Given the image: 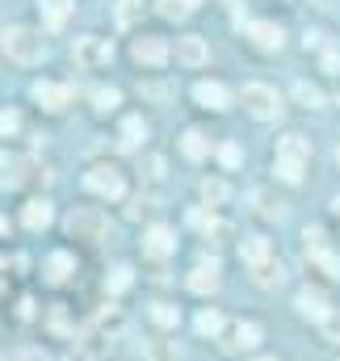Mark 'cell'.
Segmentation results:
<instances>
[{"label":"cell","mask_w":340,"mask_h":361,"mask_svg":"<svg viewBox=\"0 0 340 361\" xmlns=\"http://www.w3.org/2000/svg\"><path fill=\"white\" fill-rule=\"evenodd\" d=\"M0 51H4L13 63L30 68V63H38V59L47 55V42H42V34L30 30V25H8V30L0 34Z\"/></svg>","instance_id":"obj_1"},{"label":"cell","mask_w":340,"mask_h":361,"mask_svg":"<svg viewBox=\"0 0 340 361\" xmlns=\"http://www.w3.org/2000/svg\"><path fill=\"white\" fill-rule=\"evenodd\" d=\"M240 105H244L253 118H260V122H269V118H277V114H281V101H277V92L269 89V85H244Z\"/></svg>","instance_id":"obj_2"},{"label":"cell","mask_w":340,"mask_h":361,"mask_svg":"<svg viewBox=\"0 0 340 361\" xmlns=\"http://www.w3.org/2000/svg\"><path fill=\"white\" fill-rule=\"evenodd\" d=\"M85 189H92L97 197H122V189H126V180L118 169H109V164H97V169H88L85 173Z\"/></svg>","instance_id":"obj_3"},{"label":"cell","mask_w":340,"mask_h":361,"mask_svg":"<svg viewBox=\"0 0 340 361\" xmlns=\"http://www.w3.org/2000/svg\"><path fill=\"white\" fill-rule=\"evenodd\" d=\"M72 59H76V68H101V63H109V59H114V47H109L105 38L88 34V38H76Z\"/></svg>","instance_id":"obj_4"},{"label":"cell","mask_w":340,"mask_h":361,"mask_svg":"<svg viewBox=\"0 0 340 361\" xmlns=\"http://www.w3.org/2000/svg\"><path fill=\"white\" fill-rule=\"evenodd\" d=\"M68 231H72L76 240H105L109 223H105V214H97V210H72Z\"/></svg>","instance_id":"obj_5"},{"label":"cell","mask_w":340,"mask_h":361,"mask_svg":"<svg viewBox=\"0 0 340 361\" xmlns=\"http://www.w3.org/2000/svg\"><path fill=\"white\" fill-rule=\"evenodd\" d=\"M130 55H135L139 63H147V68H160V63L169 59V42H164V38H156V34H143V38H135Z\"/></svg>","instance_id":"obj_6"},{"label":"cell","mask_w":340,"mask_h":361,"mask_svg":"<svg viewBox=\"0 0 340 361\" xmlns=\"http://www.w3.org/2000/svg\"><path fill=\"white\" fill-rule=\"evenodd\" d=\"M294 307H298V315H307V319H315V324H324V319L332 315V307H328V294H324V290H298Z\"/></svg>","instance_id":"obj_7"},{"label":"cell","mask_w":340,"mask_h":361,"mask_svg":"<svg viewBox=\"0 0 340 361\" xmlns=\"http://www.w3.org/2000/svg\"><path fill=\"white\" fill-rule=\"evenodd\" d=\"M30 92H34V101H38L42 109H51V114H59V109L72 101V89H68V85H51V80H38Z\"/></svg>","instance_id":"obj_8"},{"label":"cell","mask_w":340,"mask_h":361,"mask_svg":"<svg viewBox=\"0 0 340 361\" xmlns=\"http://www.w3.org/2000/svg\"><path fill=\"white\" fill-rule=\"evenodd\" d=\"M244 34L253 38L256 51H281V25H273V21H248Z\"/></svg>","instance_id":"obj_9"},{"label":"cell","mask_w":340,"mask_h":361,"mask_svg":"<svg viewBox=\"0 0 340 361\" xmlns=\"http://www.w3.org/2000/svg\"><path fill=\"white\" fill-rule=\"evenodd\" d=\"M176 59H181L185 68H202V63L210 59V47H206V38H198V34L181 38V42H176Z\"/></svg>","instance_id":"obj_10"},{"label":"cell","mask_w":340,"mask_h":361,"mask_svg":"<svg viewBox=\"0 0 340 361\" xmlns=\"http://www.w3.org/2000/svg\"><path fill=\"white\" fill-rule=\"evenodd\" d=\"M172 248H176V240H172L169 227H160V223H156V227H147V235H143V252H147V257L164 261Z\"/></svg>","instance_id":"obj_11"},{"label":"cell","mask_w":340,"mask_h":361,"mask_svg":"<svg viewBox=\"0 0 340 361\" xmlns=\"http://www.w3.org/2000/svg\"><path fill=\"white\" fill-rule=\"evenodd\" d=\"M240 257H244V265H248V269H256V265L273 261V248H269V240H265V235H244V240H240Z\"/></svg>","instance_id":"obj_12"},{"label":"cell","mask_w":340,"mask_h":361,"mask_svg":"<svg viewBox=\"0 0 340 361\" xmlns=\"http://www.w3.org/2000/svg\"><path fill=\"white\" fill-rule=\"evenodd\" d=\"M189 290L193 294H214L219 290V261H202L198 269L189 273Z\"/></svg>","instance_id":"obj_13"},{"label":"cell","mask_w":340,"mask_h":361,"mask_svg":"<svg viewBox=\"0 0 340 361\" xmlns=\"http://www.w3.org/2000/svg\"><path fill=\"white\" fill-rule=\"evenodd\" d=\"M193 97H198V105H206V109H227V105H231V92L223 89L219 80H202V85L193 89Z\"/></svg>","instance_id":"obj_14"},{"label":"cell","mask_w":340,"mask_h":361,"mask_svg":"<svg viewBox=\"0 0 340 361\" xmlns=\"http://www.w3.org/2000/svg\"><path fill=\"white\" fill-rule=\"evenodd\" d=\"M311 156V143L303 139V135H286V139H277V160H294V164H303Z\"/></svg>","instance_id":"obj_15"},{"label":"cell","mask_w":340,"mask_h":361,"mask_svg":"<svg viewBox=\"0 0 340 361\" xmlns=\"http://www.w3.org/2000/svg\"><path fill=\"white\" fill-rule=\"evenodd\" d=\"M51 219H55V210H51V202H38V197H34V202H25V210H21V223H25L30 231H38V227H47Z\"/></svg>","instance_id":"obj_16"},{"label":"cell","mask_w":340,"mask_h":361,"mask_svg":"<svg viewBox=\"0 0 340 361\" xmlns=\"http://www.w3.org/2000/svg\"><path fill=\"white\" fill-rule=\"evenodd\" d=\"M34 4H38L42 21H47L51 30H59V25L68 21V13H72V0H34Z\"/></svg>","instance_id":"obj_17"},{"label":"cell","mask_w":340,"mask_h":361,"mask_svg":"<svg viewBox=\"0 0 340 361\" xmlns=\"http://www.w3.org/2000/svg\"><path fill=\"white\" fill-rule=\"evenodd\" d=\"M256 345H260V324H236L227 349H256Z\"/></svg>","instance_id":"obj_18"},{"label":"cell","mask_w":340,"mask_h":361,"mask_svg":"<svg viewBox=\"0 0 340 361\" xmlns=\"http://www.w3.org/2000/svg\"><path fill=\"white\" fill-rule=\"evenodd\" d=\"M143 139H147V126H143V118H126V122H122V152H135Z\"/></svg>","instance_id":"obj_19"},{"label":"cell","mask_w":340,"mask_h":361,"mask_svg":"<svg viewBox=\"0 0 340 361\" xmlns=\"http://www.w3.org/2000/svg\"><path fill=\"white\" fill-rule=\"evenodd\" d=\"M181 152H185L189 160H206V156H210V143H206V135H202V130H185Z\"/></svg>","instance_id":"obj_20"},{"label":"cell","mask_w":340,"mask_h":361,"mask_svg":"<svg viewBox=\"0 0 340 361\" xmlns=\"http://www.w3.org/2000/svg\"><path fill=\"white\" fill-rule=\"evenodd\" d=\"M193 324H198V332H202V336H219V332H223V315H219L214 307L198 311V319H193Z\"/></svg>","instance_id":"obj_21"},{"label":"cell","mask_w":340,"mask_h":361,"mask_svg":"<svg viewBox=\"0 0 340 361\" xmlns=\"http://www.w3.org/2000/svg\"><path fill=\"white\" fill-rule=\"evenodd\" d=\"M72 269H76V261H72L68 252H55V257L47 261V277H51V281H63Z\"/></svg>","instance_id":"obj_22"},{"label":"cell","mask_w":340,"mask_h":361,"mask_svg":"<svg viewBox=\"0 0 340 361\" xmlns=\"http://www.w3.org/2000/svg\"><path fill=\"white\" fill-rule=\"evenodd\" d=\"M227 193H231V189H227V180H202V197H206V206H223V202H227Z\"/></svg>","instance_id":"obj_23"},{"label":"cell","mask_w":340,"mask_h":361,"mask_svg":"<svg viewBox=\"0 0 340 361\" xmlns=\"http://www.w3.org/2000/svg\"><path fill=\"white\" fill-rule=\"evenodd\" d=\"M253 202H256V210H260L265 219H281V214H286V202H273V197H269L265 189H256Z\"/></svg>","instance_id":"obj_24"},{"label":"cell","mask_w":340,"mask_h":361,"mask_svg":"<svg viewBox=\"0 0 340 361\" xmlns=\"http://www.w3.org/2000/svg\"><path fill=\"white\" fill-rule=\"evenodd\" d=\"M256 286H265V290H273V286H281V265H273V261H265V265H256L253 269Z\"/></svg>","instance_id":"obj_25"},{"label":"cell","mask_w":340,"mask_h":361,"mask_svg":"<svg viewBox=\"0 0 340 361\" xmlns=\"http://www.w3.org/2000/svg\"><path fill=\"white\" fill-rule=\"evenodd\" d=\"M294 101L307 105V109H315V105H324V92L315 89V85H307V80H298V85H294Z\"/></svg>","instance_id":"obj_26"},{"label":"cell","mask_w":340,"mask_h":361,"mask_svg":"<svg viewBox=\"0 0 340 361\" xmlns=\"http://www.w3.org/2000/svg\"><path fill=\"white\" fill-rule=\"evenodd\" d=\"M193 4H198V0H160V13L172 17V21H181V17H189V13H193Z\"/></svg>","instance_id":"obj_27"},{"label":"cell","mask_w":340,"mask_h":361,"mask_svg":"<svg viewBox=\"0 0 340 361\" xmlns=\"http://www.w3.org/2000/svg\"><path fill=\"white\" fill-rule=\"evenodd\" d=\"M152 319H156L160 328H176V324H181V311L169 307V302H156V307H152Z\"/></svg>","instance_id":"obj_28"},{"label":"cell","mask_w":340,"mask_h":361,"mask_svg":"<svg viewBox=\"0 0 340 361\" xmlns=\"http://www.w3.org/2000/svg\"><path fill=\"white\" fill-rule=\"evenodd\" d=\"M277 180H286V185H298L303 180V164H294V160H277Z\"/></svg>","instance_id":"obj_29"},{"label":"cell","mask_w":340,"mask_h":361,"mask_svg":"<svg viewBox=\"0 0 340 361\" xmlns=\"http://www.w3.org/2000/svg\"><path fill=\"white\" fill-rule=\"evenodd\" d=\"M311 265H320V269L328 273V277H340V261L328 252V248H320V252H311Z\"/></svg>","instance_id":"obj_30"},{"label":"cell","mask_w":340,"mask_h":361,"mask_svg":"<svg viewBox=\"0 0 340 361\" xmlns=\"http://www.w3.org/2000/svg\"><path fill=\"white\" fill-rule=\"evenodd\" d=\"M114 105H118V89H97L92 92V109H97V114H109Z\"/></svg>","instance_id":"obj_31"},{"label":"cell","mask_w":340,"mask_h":361,"mask_svg":"<svg viewBox=\"0 0 340 361\" xmlns=\"http://www.w3.org/2000/svg\"><path fill=\"white\" fill-rule=\"evenodd\" d=\"M219 160H223L227 169H240V160H244V152H240V143H223V147H219Z\"/></svg>","instance_id":"obj_32"},{"label":"cell","mask_w":340,"mask_h":361,"mask_svg":"<svg viewBox=\"0 0 340 361\" xmlns=\"http://www.w3.org/2000/svg\"><path fill=\"white\" fill-rule=\"evenodd\" d=\"M320 328H324V341H332V345H340V311H332V315H328V319H324Z\"/></svg>","instance_id":"obj_33"},{"label":"cell","mask_w":340,"mask_h":361,"mask_svg":"<svg viewBox=\"0 0 340 361\" xmlns=\"http://www.w3.org/2000/svg\"><path fill=\"white\" fill-rule=\"evenodd\" d=\"M126 286H130V269H126V265H118L114 277H109V294H122Z\"/></svg>","instance_id":"obj_34"},{"label":"cell","mask_w":340,"mask_h":361,"mask_svg":"<svg viewBox=\"0 0 340 361\" xmlns=\"http://www.w3.org/2000/svg\"><path fill=\"white\" fill-rule=\"evenodd\" d=\"M135 17H139V0H118V21L130 25Z\"/></svg>","instance_id":"obj_35"},{"label":"cell","mask_w":340,"mask_h":361,"mask_svg":"<svg viewBox=\"0 0 340 361\" xmlns=\"http://www.w3.org/2000/svg\"><path fill=\"white\" fill-rule=\"evenodd\" d=\"M223 235H231V227H227L223 219H210V223H206V240H214V244H219Z\"/></svg>","instance_id":"obj_36"},{"label":"cell","mask_w":340,"mask_h":361,"mask_svg":"<svg viewBox=\"0 0 340 361\" xmlns=\"http://www.w3.org/2000/svg\"><path fill=\"white\" fill-rule=\"evenodd\" d=\"M17 126H21V118H17L13 109H4V114H0V135H13Z\"/></svg>","instance_id":"obj_37"},{"label":"cell","mask_w":340,"mask_h":361,"mask_svg":"<svg viewBox=\"0 0 340 361\" xmlns=\"http://www.w3.org/2000/svg\"><path fill=\"white\" fill-rule=\"evenodd\" d=\"M143 97H152V101H169L172 89L169 85H143Z\"/></svg>","instance_id":"obj_38"},{"label":"cell","mask_w":340,"mask_h":361,"mask_svg":"<svg viewBox=\"0 0 340 361\" xmlns=\"http://www.w3.org/2000/svg\"><path fill=\"white\" fill-rule=\"evenodd\" d=\"M63 361H97V357H92V349L76 345V349H68V357H63Z\"/></svg>","instance_id":"obj_39"},{"label":"cell","mask_w":340,"mask_h":361,"mask_svg":"<svg viewBox=\"0 0 340 361\" xmlns=\"http://www.w3.org/2000/svg\"><path fill=\"white\" fill-rule=\"evenodd\" d=\"M17 361H51V357H47L42 349H21V353H17Z\"/></svg>","instance_id":"obj_40"},{"label":"cell","mask_w":340,"mask_h":361,"mask_svg":"<svg viewBox=\"0 0 340 361\" xmlns=\"http://www.w3.org/2000/svg\"><path fill=\"white\" fill-rule=\"evenodd\" d=\"M324 68H328V72H340V55H332V51H328V55H324Z\"/></svg>","instance_id":"obj_41"},{"label":"cell","mask_w":340,"mask_h":361,"mask_svg":"<svg viewBox=\"0 0 340 361\" xmlns=\"http://www.w3.org/2000/svg\"><path fill=\"white\" fill-rule=\"evenodd\" d=\"M223 4H227V8H231V17L240 21V8H244V4H240V0H223Z\"/></svg>","instance_id":"obj_42"},{"label":"cell","mask_w":340,"mask_h":361,"mask_svg":"<svg viewBox=\"0 0 340 361\" xmlns=\"http://www.w3.org/2000/svg\"><path fill=\"white\" fill-rule=\"evenodd\" d=\"M332 210H336V214H340V197H336V202H332Z\"/></svg>","instance_id":"obj_43"},{"label":"cell","mask_w":340,"mask_h":361,"mask_svg":"<svg viewBox=\"0 0 340 361\" xmlns=\"http://www.w3.org/2000/svg\"><path fill=\"white\" fill-rule=\"evenodd\" d=\"M336 169H340V147H336Z\"/></svg>","instance_id":"obj_44"},{"label":"cell","mask_w":340,"mask_h":361,"mask_svg":"<svg viewBox=\"0 0 340 361\" xmlns=\"http://www.w3.org/2000/svg\"><path fill=\"white\" fill-rule=\"evenodd\" d=\"M256 361H277V357H256Z\"/></svg>","instance_id":"obj_45"},{"label":"cell","mask_w":340,"mask_h":361,"mask_svg":"<svg viewBox=\"0 0 340 361\" xmlns=\"http://www.w3.org/2000/svg\"><path fill=\"white\" fill-rule=\"evenodd\" d=\"M0 231H4V219H0Z\"/></svg>","instance_id":"obj_46"},{"label":"cell","mask_w":340,"mask_h":361,"mask_svg":"<svg viewBox=\"0 0 340 361\" xmlns=\"http://www.w3.org/2000/svg\"><path fill=\"white\" fill-rule=\"evenodd\" d=\"M0 361H4V357H0Z\"/></svg>","instance_id":"obj_47"}]
</instances>
